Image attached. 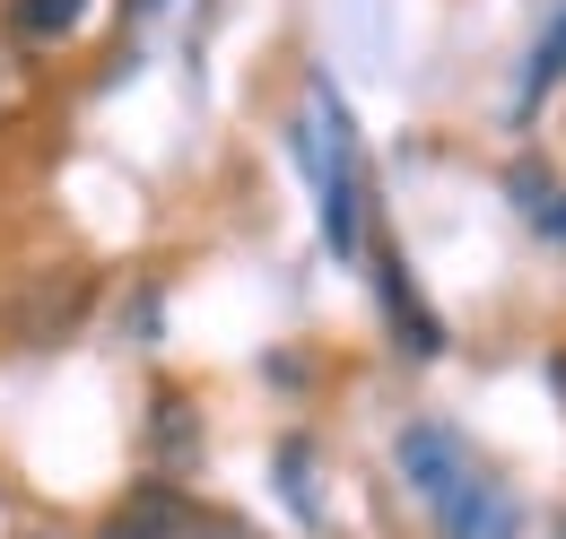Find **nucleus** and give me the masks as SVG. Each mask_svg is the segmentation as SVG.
Instances as JSON below:
<instances>
[{
    "label": "nucleus",
    "mask_w": 566,
    "mask_h": 539,
    "mask_svg": "<svg viewBox=\"0 0 566 539\" xmlns=\"http://www.w3.org/2000/svg\"><path fill=\"white\" fill-rule=\"evenodd\" d=\"M87 270H71V262H53V270H35L18 296H9V331L18 339H35V348H53V339H71V323L87 314Z\"/></svg>",
    "instance_id": "1"
},
{
    "label": "nucleus",
    "mask_w": 566,
    "mask_h": 539,
    "mask_svg": "<svg viewBox=\"0 0 566 539\" xmlns=\"http://www.w3.org/2000/svg\"><path fill=\"white\" fill-rule=\"evenodd\" d=\"M114 539H235V531L210 522V514H192L184 496H148V505H132V514L114 522Z\"/></svg>",
    "instance_id": "2"
},
{
    "label": "nucleus",
    "mask_w": 566,
    "mask_h": 539,
    "mask_svg": "<svg viewBox=\"0 0 566 539\" xmlns=\"http://www.w3.org/2000/svg\"><path fill=\"white\" fill-rule=\"evenodd\" d=\"M27 105H35V62H27V53L0 35V123H18Z\"/></svg>",
    "instance_id": "4"
},
{
    "label": "nucleus",
    "mask_w": 566,
    "mask_h": 539,
    "mask_svg": "<svg viewBox=\"0 0 566 539\" xmlns=\"http://www.w3.org/2000/svg\"><path fill=\"white\" fill-rule=\"evenodd\" d=\"M87 18V0H9V44H53Z\"/></svg>",
    "instance_id": "3"
}]
</instances>
